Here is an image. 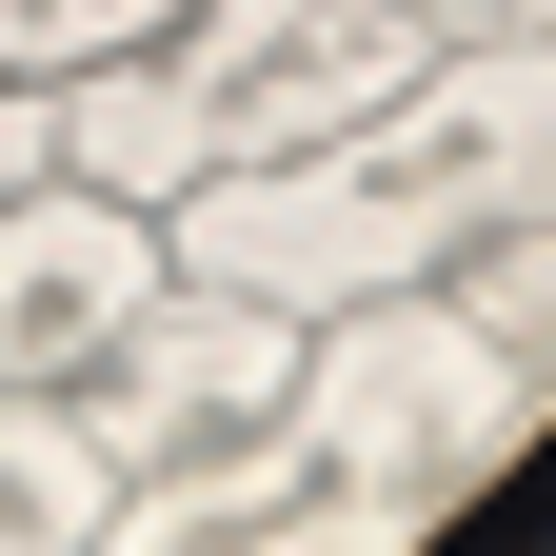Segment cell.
<instances>
[{
	"label": "cell",
	"instance_id": "obj_8",
	"mask_svg": "<svg viewBox=\"0 0 556 556\" xmlns=\"http://www.w3.org/2000/svg\"><path fill=\"white\" fill-rule=\"evenodd\" d=\"M160 21H199V0H40V80H80V60L160 40Z\"/></svg>",
	"mask_w": 556,
	"mask_h": 556
},
{
	"label": "cell",
	"instance_id": "obj_5",
	"mask_svg": "<svg viewBox=\"0 0 556 556\" xmlns=\"http://www.w3.org/2000/svg\"><path fill=\"white\" fill-rule=\"evenodd\" d=\"M179 278L160 199H100V179H0V378H80L100 338Z\"/></svg>",
	"mask_w": 556,
	"mask_h": 556
},
{
	"label": "cell",
	"instance_id": "obj_9",
	"mask_svg": "<svg viewBox=\"0 0 556 556\" xmlns=\"http://www.w3.org/2000/svg\"><path fill=\"white\" fill-rule=\"evenodd\" d=\"M397 21H438V40H477V21H556V0H397Z\"/></svg>",
	"mask_w": 556,
	"mask_h": 556
},
{
	"label": "cell",
	"instance_id": "obj_1",
	"mask_svg": "<svg viewBox=\"0 0 556 556\" xmlns=\"http://www.w3.org/2000/svg\"><path fill=\"white\" fill-rule=\"evenodd\" d=\"M536 417H556V358H497L438 278H397V299L299 318L278 417L119 477L100 556H417L477 477L536 457Z\"/></svg>",
	"mask_w": 556,
	"mask_h": 556
},
{
	"label": "cell",
	"instance_id": "obj_3",
	"mask_svg": "<svg viewBox=\"0 0 556 556\" xmlns=\"http://www.w3.org/2000/svg\"><path fill=\"white\" fill-rule=\"evenodd\" d=\"M417 60H438V21H397V0H199V21H160V40L60 80V179H100V199L258 179L299 139L378 119Z\"/></svg>",
	"mask_w": 556,
	"mask_h": 556
},
{
	"label": "cell",
	"instance_id": "obj_6",
	"mask_svg": "<svg viewBox=\"0 0 556 556\" xmlns=\"http://www.w3.org/2000/svg\"><path fill=\"white\" fill-rule=\"evenodd\" d=\"M100 517H119V457L80 438V397L0 378V556H100Z\"/></svg>",
	"mask_w": 556,
	"mask_h": 556
},
{
	"label": "cell",
	"instance_id": "obj_7",
	"mask_svg": "<svg viewBox=\"0 0 556 556\" xmlns=\"http://www.w3.org/2000/svg\"><path fill=\"white\" fill-rule=\"evenodd\" d=\"M438 299L497 338V358H556V199H517V219H477L457 258H438Z\"/></svg>",
	"mask_w": 556,
	"mask_h": 556
},
{
	"label": "cell",
	"instance_id": "obj_2",
	"mask_svg": "<svg viewBox=\"0 0 556 556\" xmlns=\"http://www.w3.org/2000/svg\"><path fill=\"white\" fill-rule=\"evenodd\" d=\"M517 199H556V21L438 40L378 119L299 139V160H258V179L160 199V239H179V278H239L278 318H338V299L438 278L477 219H517Z\"/></svg>",
	"mask_w": 556,
	"mask_h": 556
},
{
	"label": "cell",
	"instance_id": "obj_4",
	"mask_svg": "<svg viewBox=\"0 0 556 556\" xmlns=\"http://www.w3.org/2000/svg\"><path fill=\"white\" fill-rule=\"evenodd\" d=\"M278 378H299V318H278V299H239V278H160L60 397H80V438H100L119 477H160V457H199V438H239V417H278Z\"/></svg>",
	"mask_w": 556,
	"mask_h": 556
}]
</instances>
